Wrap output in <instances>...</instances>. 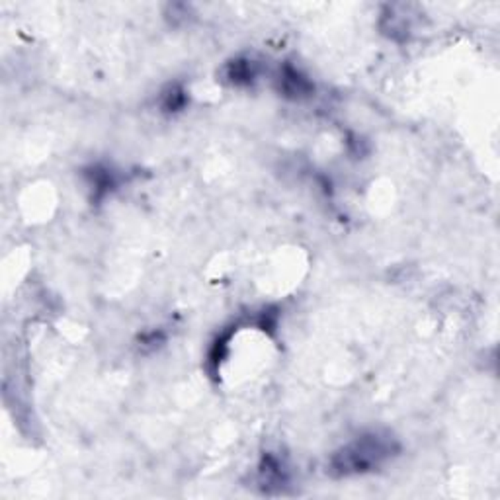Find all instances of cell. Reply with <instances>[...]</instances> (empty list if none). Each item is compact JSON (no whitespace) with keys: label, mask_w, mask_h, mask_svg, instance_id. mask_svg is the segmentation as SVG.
Instances as JSON below:
<instances>
[{"label":"cell","mask_w":500,"mask_h":500,"mask_svg":"<svg viewBox=\"0 0 500 500\" xmlns=\"http://www.w3.org/2000/svg\"><path fill=\"white\" fill-rule=\"evenodd\" d=\"M397 451L395 440L381 434H365L338 449L331 459L336 475H358L377 469Z\"/></svg>","instance_id":"obj_1"},{"label":"cell","mask_w":500,"mask_h":500,"mask_svg":"<svg viewBox=\"0 0 500 500\" xmlns=\"http://www.w3.org/2000/svg\"><path fill=\"white\" fill-rule=\"evenodd\" d=\"M256 76V65L252 61H233L227 67V78L233 84H249Z\"/></svg>","instance_id":"obj_3"},{"label":"cell","mask_w":500,"mask_h":500,"mask_svg":"<svg viewBox=\"0 0 500 500\" xmlns=\"http://www.w3.org/2000/svg\"><path fill=\"white\" fill-rule=\"evenodd\" d=\"M281 86H283V92L288 96H301V94L311 90V84L307 83L301 74L292 67H285V71L281 74Z\"/></svg>","instance_id":"obj_2"}]
</instances>
